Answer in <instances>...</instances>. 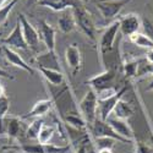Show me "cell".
<instances>
[{
	"label": "cell",
	"mask_w": 153,
	"mask_h": 153,
	"mask_svg": "<svg viewBox=\"0 0 153 153\" xmlns=\"http://www.w3.org/2000/svg\"><path fill=\"white\" fill-rule=\"evenodd\" d=\"M117 81V70L113 68H107L103 72H100L90 80H87V83L91 86V90H93L96 93L105 94V93H113L115 92L114 85Z\"/></svg>",
	"instance_id": "1"
},
{
	"label": "cell",
	"mask_w": 153,
	"mask_h": 153,
	"mask_svg": "<svg viewBox=\"0 0 153 153\" xmlns=\"http://www.w3.org/2000/svg\"><path fill=\"white\" fill-rule=\"evenodd\" d=\"M72 12H74L76 26L81 30V32L92 43H97V30L90 11H87L85 5H81L79 7H74Z\"/></svg>",
	"instance_id": "2"
},
{
	"label": "cell",
	"mask_w": 153,
	"mask_h": 153,
	"mask_svg": "<svg viewBox=\"0 0 153 153\" xmlns=\"http://www.w3.org/2000/svg\"><path fill=\"white\" fill-rule=\"evenodd\" d=\"M81 115L90 126L98 118V96L93 90H88L79 103Z\"/></svg>",
	"instance_id": "3"
},
{
	"label": "cell",
	"mask_w": 153,
	"mask_h": 153,
	"mask_svg": "<svg viewBox=\"0 0 153 153\" xmlns=\"http://www.w3.org/2000/svg\"><path fill=\"white\" fill-rule=\"evenodd\" d=\"M127 87L124 86L123 88H120L119 91L114 92L113 94L109 96H104V97H98V114H99V119L107 121V119L111 115V113L115 108L117 103L124 98L125 93H126Z\"/></svg>",
	"instance_id": "4"
},
{
	"label": "cell",
	"mask_w": 153,
	"mask_h": 153,
	"mask_svg": "<svg viewBox=\"0 0 153 153\" xmlns=\"http://www.w3.org/2000/svg\"><path fill=\"white\" fill-rule=\"evenodd\" d=\"M88 132H90L94 138L96 137H108V138L115 140L117 142L132 143L131 141H129V140H126V138L121 137L119 134H117L107 121H103V120H100L98 118L94 120V123L92 125L88 126Z\"/></svg>",
	"instance_id": "5"
},
{
	"label": "cell",
	"mask_w": 153,
	"mask_h": 153,
	"mask_svg": "<svg viewBox=\"0 0 153 153\" xmlns=\"http://www.w3.org/2000/svg\"><path fill=\"white\" fill-rule=\"evenodd\" d=\"M130 1L131 0H97L96 5L102 17L109 22L115 19L124 9V6H126Z\"/></svg>",
	"instance_id": "6"
},
{
	"label": "cell",
	"mask_w": 153,
	"mask_h": 153,
	"mask_svg": "<svg viewBox=\"0 0 153 153\" xmlns=\"http://www.w3.org/2000/svg\"><path fill=\"white\" fill-rule=\"evenodd\" d=\"M118 33H119V21H114L103 31V33L100 34L98 45H99L100 56L103 60L107 56V54H109L113 50Z\"/></svg>",
	"instance_id": "7"
},
{
	"label": "cell",
	"mask_w": 153,
	"mask_h": 153,
	"mask_svg": "<svg viewBox=\"0 0 153 153\" xmlns=\"http://www.w3.org/2000/svg\"><path fill=\"white\" fill-rule=\"evenodd\" d=\"M19 21L21 23L23 37H25V41H26V43L28 45V49H32L33 52H38L41 41H42L41 37H39V33H38V31L30 23V21L26 19V16H25L23 14H20Z\"/></svg>",
	"instance_id": "8"
},
{
	"label": "cell",
	"mask_w": 153,
	"mask_h": 153,
	"mask_svg": "<svg viewBox=\"0 0 153 153\" xmlns=\"http://www.w3.org/2000/svg\"><path fill=\"white\" fill-rule=\"evenodd\" d=\"M65 59H66V64L69 66L71 75L76 76L83 66V56H82V52L79 44L72 43L68 45L65 50Z\"/></svg>",
	"instance_id": "9"
},
{
	"label": "cell",
	"mask_w": 153,
	"mask_h": 153,
	"mask_svg": "<svg viewBox=\"0 0 153 153\" xmlns=\"http://www.w3.org/2000/svg\"><path fill=\"white\" fill-rule=\"evenodd\" d=\"M38 33H39L42 42L45 44L47 50H49V52H55V34H56V31L52 25H49L43 19L38 20Z\"/></svg>",
	"instance_id": "10"
},
{
	"label": "cell",
	"mask_w": 153,
	"mask_h": 153,
	"mask_svg": "<svg viewBox=\"0 0 153 153\" xmlns=\"http://www.w3.org/2000/svg\"><path fill=\"white\" fill-rule=\"evenodd\" d=\"M141 27V20L136 14H127L119 20V32L123 36L130 37L131 34L138 32Z\"/></svg>",
	"instance_id": "11"
},
{
	"label": "cell",
	"mask_w": 153,
	"mask_h": 153,
	"mask_svg": "<svg viewBox=\"0 0 153 153\" xmlns=\"http://www.w3.org/2000/svg\"><path fill=\"white\" fill-rule=\"evenodd\" d=\"M3 44L7 45V47H14L17 49H22V50H28V45L25 41V37H23V32H22V27H21V23L17 20L16 25L14 30L11 31V33L3 39Z\"/></svg>",
	"instance_id": "12"
},
{
	"label": "cell",
	"mask_w": 153,
	"mask_h": 153,
	"mask_svg": "<svg viewBox=\"0 0 153 153\" xmlns=\"http://www.w3.org/2000/svg\"><path fill=\"white\" fill-rule=\"evenodd\" d=\"M107 123L113 127L114 131L117 134H119L121 137L129 140V141L134 142V138H135V135H134V130L131 125L129 124L127 120H123V119H118L115 117H109L107 119Z\"/></svg>",
	"instance_id": "13"
},
{
	"label": "cell",
	"mask_w": 153,
	"mask_h": 153,
	"mask_svg": "<svg viewBox=\"0 0 153 153\" xmlns=\"http://www.w3.org/2000/svg\"><path fill=\"white\" fill-rule=\"evenodd\" d=\"M1 50H3V54H4L5 59L7 60V62L11 64V65H14V66H16V68H20V69H22V70H25V71H27L30 75H34L33 68L30 66L28 64L21 58V55H19V54L15 52V50H12V49H11L10 47H7V45H3Z\"/></svg>",
	"instance_id": "14"
},
{
	"label": "cell",
	"mask_w": 153,
	"mask_h": 153,
	"mask_svg": "<svg viewBox=\"0 0 153 153\" xmlns=\"http://www.w3.org/2000/svg\"><path fill=\"white\" fill-rule=\"evenodd\" d=\"M22 132V119L11 117L3 119V134H6L9 140H16Z\"/></svg>",
	"instance_id": "15"
},
{
	"label": "cell",
	"mask_w": 153,
	"mask_h": 153,
	"mask_svg": "<svg viewBox=\"0 0 153 153\" xmlns=\"http://www.w3.org/2000/svg\"><path fill=\"white\" fill-rule=\"evenodd\" d=\"M36 61H37L38 68L61 71L60 61H59V58H58L55 52H49V50H47L45 53H42V54L38 55L36 58Z\"/></svg>",
	"instance_id": "16"
},
{
	"label": "cell",
	"mask_w": 153,
	"mask_h": 153,
	"mask_svg": "<svg viewBox=\"0 0 153 153\" xmlns=\"http://www.w3.org/2000/svg\"><path fill=\"white\" fill-rule=\"evenodd\" d=\"M54 105V100L52 98H48V99H42V100H38L37 103L33 105V108L26 114L23 115L21 119H36V118H41L43 115H45L47 113H49L52 110Z\"/></svg>",
	"instance_id": "17"
},
{
	"label": "cell",
	"mask_w": 153,
	"mask_h": 153,
	"mask_svg": "<svg viewBox=\"0 0 153 153\" xmlns=\"http://www.w3.org/2000/svg\"><path fill=\"white\" fill-rule=\"evenodd\" d=\"M37 4L60 12L66 9H74L83 5L80 0H38Z\"/></svg>",
	"instance_id": "18"
},
{
	"label": "cell",
	"mask_w": 153,
	"mask_h": 153,
	"mask_svg": "<svg viewBox=\"0 0 153 153\" xmlns=\"http://www.w3.org/2000/svg\"><path fill=\"white\" fill-rule=\"evenodd\" d=\"M58 26L62 33H71L75 30L76 22H75L72 9H66L61 11V15L58 20Z\"/></svg>",
	"instance_id": "19"
},
{
	"label": "cell",
	"mask_w": 153,
	"mask_h": 153,
	"mask_svg": "<svg viewBox=\"0 0 153 153\" xmlns=\"http://www.w3.org/2000/svg\"><path fill=\"white\" fill-rule=\"evenodd\" d=\"M38 70L41 71L42 76L47 80V82L50 86H61L65 83V77L61 71L56 70H49V69H43V68H38Z\"/></svg>",
	"instance_id": "20"
},
{
	"label": "cell",
	"mask_w": 153,
	"mask_h": 153,
	"mask_svg": "<svg viewBox=\"0 0 153 153\" xmlns=\"http://www.w3.org/2000/svg\"><path fill=\"white\" fill-rule=\"evenodd\" d=\"M114 117L118 119H123V120H127L134 115V108L131 107V104L129 102L124 100L123 98L117 103L115 108L113 110Z\"/></svg>",
	"instance_id": "21"
},
{
	"label": "cell",
	"mask_w": 153,
	"mask_h": 153,
	"mask_svg": "<svg viewBox=\"0 0 153 153\" xmlns=\"http://www.w3.org/2000/svg\"><path fill=\"white\" fill-rule=\"evenodd\" d=\"M129 38H130V41H131L135 45H137V47H140V48H145V49H147V50L153 48V39H151V38H149L147 34H145V33L136 32V33L131 34Z\"/></svg>",
	"instance_id": "22"
},
{
	"label": "cell",
	"mask_w": 153,
	"mask_h": 153,
	"mask_svg": "<svg viewBox=\"0 0 153 153\" xmlns=\"http://www.w3.org/2000/svg\"><path fill=\"white\" fill-rule=\"evenodd\" d=\"M55 130H56L55 126L43 124L42 129L39 131V135H38V137H37V142L41 143V145H48L49 141L52 140L53 135L55 134Z\"/></svg>",
	"instance_id": "23"
},
{
	"label": "cell",
	"mask_w": 153,
	"mask_h": 153,
	"mask_svg": "<svg viewBox=\"0 0 153 153\" xmlns=\"http://www.w3.org/2000/svg\"><path fill=\"white\" fill-rule=\"evenodd\" d=\"M43 119L41 118H36L27 127V131H26V136L31 140H37L38 135H39V131L43 126Z\"/></svg>",
	"instance_id": "24"
},
{
	"label": "cell",
	"mask_w": 153,
	"mask_h": 153,
	"mask_svg": "<svg viewBox=\"0 0 153 153\" xmlns=\"http://www.w3.org/2000/svg\"><path fill=\"white\" fill-rule=\"evenodd\" d=\"M137 68H138V60H129L124 62V65H123L124 74L127 79H136Z\"/></svg>",
	"instance_id": "25"
},
{
	"label": "cell",
	"mask_w": 153,
	"mask_h": 153,
	"mask_svg": "<svg viewBox=\"0 0 153 153\" xmlns=\"http://www.w3.org/2000/svg\"><path fill=\"white\" fill-rule=\"evenodd\" d=\"M44 153H68L71 149V145H65V146H58L54 143H48L43 145Z\"/></svg>",
	"instance_id": "26"
},
{
	"label": "cell",
	"mask_w": 153,
	"mask_h": 153,
	"mask_svg": "<svg viewBox=\"0 0 153 153\" xmlns=\"http://www.w3.org/2000/svg\"><path fill=\"white\" fill-rule=\"evenodd\" d=\"M17 1L19 0H11V1H9L5 6H3L1 9H0V26L5 23V21L9 17V14L11 12V10L14 9V6L17 4Z\"/></svg>",
	"instance_id": "27"
},
{
	"label": "cell",
	"mask_w": 153,
	"mask_h": 153,
	"mask_svg": "<svg viewBox=\"0 0 153 153\" xmlns=\"http://www.w3.org/2000/svg\"><path fill=\"white\" fill-rule=\"evenodd\" d=\"M94 142H96V146L98 149L100 148H109V149H113L114 146H115V140L113 138H108V137H96L94 138Z\"/></svg>",
	"instance_id": "28"
},
{
	"label": "cell",
	"mask_w": 153,
	"mask_h": 153,
	"mask_svg": "<svg viewBox=\"0 0 153 153\" xmlns=\"http://www.w3.org/2000/svg\"><path fill=\"white\" fill-rule=\"evenodd\" d=\"M21 149L25 153H44L43 145L41 143H27V145H22Z\"/></svg>",
	"instance_id": "29"
},
{
	"label": "cell",
	"mask_w": 153,
	"mask_h": 153,
	"mask_svg": "<svg viewBox=\"0 0 153 153\" xmlns=\"http://www.w3.org/2000/svg\"><path fill=\"white\" fill-rule=\"evenodd\" d=\"M9 108H10V100L6 97V94L3 96V97H0V120L6 117V114L9 111Z\"/></svg>",
	"instance_id": "30"
},
{
	"label": "cell",
	"mask_w": 153,
	"mask_h": 153,
	"mask_svg": "<svg viewBox=\"0 0 153 153\" xmlns=\"http://www.w3.org/2000/svg\"><path fill=\"white\" fill-rule=\"evenodd\" d=\"M141 26H143V28H145V32H146L145 34H147L151 39H153V23L149 20L143 19L141 22Z\"/></svg>",
	"instance_id": "31"
},
{
	"label": "cell",
	"mask_w": 153,
	"mask_h": 153,
	"mask_svg": "<svg viewBox=\"0 0 153 153\" xmlns=\"http://www.w3.org/2000/svg\"><path fill=\"white\" fill-rule=\"evenodd\" d=\"M136 153H153V147H151L146 143H142V142H137Z\"/></svg>",
	"instance_id": "32"
},
{
	"label": "cell",
	"mask_w": 153,
	"mask_h": 153,
	"mask_svg": "<svg viewBox=\"0 0 153 153\" xmlns=\"http://www.w3.org/2000/svg\"><path fill=\"white\" fill-rule=\"evenodd\" d=\"M91 146H92L91 140L87 141V142H82V143L77 145V147H76V149H75V153H88Z\"/></svg>",
	"instance_id": "33"
},
{
	"label": "cell",
	"mask_w": 153,
	"mask_h": 153,
	"mask_svg": "<svg viewBox=\"0 0 153 153\" xmlns=\"http://www.w3.org/2000/svg\"><path fill=\"white\" fill-rule=\"evenodd\" d=\"M0 79H7V80H14L15 77L12 75H10L6 70H4L3 68H0Z\"/></svg>",
	"instance_id": "34"
},
{
	"label": "cell",
	"mask_w": 153,
	"mask_h": 153,
	"mask_svg": "<svg viewBox=\"0 0 153 153\" xmlns=\"http://www.w3.org/2000/svg\"><path fill=\"white\" fill-rule=\"evenodd\" d=\"M145 59H146V60H147L149 64H153V48L147 50V53H146Z\"/></svg>",
	"instance_id": "35"
},
{
	"label": "cell",
	"mask_w": 153,
	"mask_h": 153,
	"mask_svg": "<svg viewBox=\"0 0 153 153\" xmlns=\"http://www.w3.org/2000/svg\"><path fill=\"white\" fill-rule=\"evenodd\" d=\"M96 153H113V149H109V148H100V149H98Z\"/></svg>",
	"instance_id": "36"
},
{
	"label": "cell",
	"mask_w": 153,
	"mask_h": 153,
	"mask_svg": "<svg viewBox=\"0 0 153 153\" xmlns=\"http://www.w3.org/2000/svg\"><path fill=\"white\" fill-rule=\"evenodd\" d=\"M3 96H5V87L0 82V97H3Z\"/></svg>",
	"instance_id": "37"
},
{
	"label": "cell",
	"mask_w": 153,
	"mask_h": 153,
	"mask_svg": "<svg viewBox=\"0 0 153 153\" xmlns=\"http://www.w3.org/2000/svg\"><path fill=\"white\" fill-rule=\"evenodd\" d=\"M146 91H148V92H153V79H152V81L149 82V85L147 86Z\"/></svg>",
	"instance_id": "38"
},
{
	"label": "cell",
	"mask_w": 153,
	"mask_h": 153,
	"mask_svg": "<svg viewBox=\"0 0 153 153\" xmlns=\"http://www.w3.org/2000/svg\"><path fill=\"white\" fill-rule=\"evenodd\" d=\"M9 1H11V0H0V9H1L3 6H5Z\"/></svg>",
	"instance_id": "39"
},
{
	"label": "cell",
	"mask_w": 153,
	"mask_h": 153,
	"mask_svg": "<svg viewBox=\"0 0 153 153\" xmlns=\"http://www.w3.org/2000/svg\"><path fill=\"white\" fill-rule=\"evenodd\" d=\"M37 3H38V0H27V5H33Z\"/></svg>",
	"instance_id": "40"
},
{
	"label": "cell",
	"mask_w": 153,
	"mask_h": 153,
	"mask_svg": "<svg viewBox=\"0 0 153 153\" xmlns=\"http://www.w3.org/2000/svg\"><path fill=\"white\" fill-rule=\"evenodd\" d=\"M88 153H96V152H94V149H93V147H92V146H91V147H90V151H88Z\"/></svg>",
	"instance_id": "41"
},
{
	"label": "cell",
	"mask_w": 153,
	"mask_h": 153,
	"mask_svg": "<svg viewBox=\"0 0 153 153\" xmlns=\"http://www.w3.org/2000/svg\"><path fill=\"white\" fill-rule=\"evenodd\" d=\"M80 1H81V3H82V4L85 5V4H87L88 1H90V0H80Z\"/></svg>",
	"instance_id": "42"
},
{
	"label": "cell",
	"mask_w": 153,
	"mask_h": 153,
	"mask_svg": "<svg viewBox=\"0 0 153 153\" xmlns=\"http://www.w3.org/2000/svg\"><path fill=\"white\" fill-rule=\"evenodd\" d=\"M152 142H153V135H152Z\"/></svg>",
	"instance_id": "43"
},
{
	"label": "cell",
	"mask_w": 153,
	"mask_h": 153,
	"mask_svg": "<svg viewBox=\"0 0 153 153\" xmlns=\"http://www.w3.org/2000/svg\"><path fill=\"white\" fill-rule=\"evenodd\" d=\"M0 36H1V32H0Z\"/></svg>",
	"instance_id": "44"
}]
</instances>
